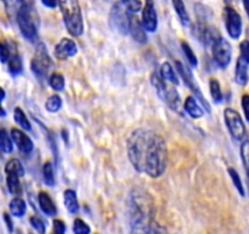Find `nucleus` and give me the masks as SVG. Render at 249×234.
Returning a JSON list of instances; mask_svg holds the SVG:
<instances>
[{
	"label": "nucleus",
	"mask_w": 249,
	"mask_h": 234,
	"mask_svg": "<svg viewBox=\"0 0 249 234\" xmlns=\"http://www.w3.org/2000/svg\"><path fill=\"white\" fill-rule=\"evenodd\" d=\"M128 157L138 172L158 178L165 172L168 162L167 143L156 132L139 128L131 132L126 141Z\"/></svg>",
	"instance_id": "f257e3e1"
},
{
	"label": "nucleus",
	"mask_w": 249,
	"mask_h": 234,
	"mask_svg": "<svg viewBox=\"0 0 249 234\" xmlns=\"http://www.w3.org/2000/svg\"><path fill=\"white\" fill-rule=\"evenodd\" d=\"M128 218L133 232L156 233V232L163 231L155 222L153 202L150 195L142 190L134 189L130 193L128 205Z\"/></svg>",
	"instance_id": "f03ea898"
},
{
	"label": "nucleus",
	"mask_w": 249,
	"mask_h": 234,
	"mask_svg": "<svg viewBox=\"0 0 249 234\" xmlns=\"http://www.w3.org/2000/svg\"><path fill=\"white\" fill-rule=\"evenodd\" d=\"M142 9L140 0H118L109 12V26L118 33L129 34L130 21L135 14Z\"/></svg>",
	"instance_id": "7ed1b4c3"
},
{
	"label": "nucleus",
	"mask_w": 249,
	"mask_h": 234,
	"mask_svg": "<svg viewBox=\"0 0 249 234\" xmlns=\"http://www.w3.org/2000/svg\"><path fill=\"white\" fill-rule=\"evenodd\" d=\"M17 24L22 36L31 43L38 39L39 16L36 11L32 0L23 2L17 10Z\"/></svg>",
	"instance_id": "20e7f679"
},
{
	"label": "nucleus",
	"mask_w": 249,
	"mask_h": 234,
	"mask_svg": "<svg viewBox=\"0 0 249 234\" xmlns=\"http://www.w3.org/2000/svg\"><path fill=\"white\" fill-rule=\"evenodd\" d=\"M63 22L68 33L73 37H80L84 32L82 10L78 0H57Z\"/></svg>",
	"instance_id": "39448f33"
},
{
	"label": "nucleus",
	"mask_w": 249,
	"mask_h": 234,
	"mask_svg": "<svg viewBox=\"0 0 249 234\" xmlns=\"http://www.w3.org/2000/svg\"><path fill=\"white\" fill-rule=\"evenodd\" d=\"M51 67H53V61H51L50 56H49L48 50H46L45 45L43 43H39L36 45L33 58H32V72L39 79H44V78H46Z\"/></svg>",
	"instance_id": "423d86ee"
},
{
	"label": "nucleus",
	"mask_w": 249,
	"mask_h": 234,
	"mask_svg": "<svg viewBox=\"0 0 249 234\" xmlns=\"http://www.w3.org/2000/svg\"><path fill=\"white\" fill-rule=\"evenodd\" d=\"M175 67H177L179 76L182 78V80H184L185 85H186V87L189 88L191 92H194V95L199 100V101H201V104L203 105V107L206 109V111L211 114V111H212L211 104L207 101V99L204 98L203 93H202L201 89H199L198 84H197V82L195 80L194 76H192L191 70H190V68H187L186 66H185L182 62H180V61H175Z\"/></svg>",
	"instance_id": "0eeeda50"
},
{
	"label": "nucleus",
	"mask_w": 249,
	"mask_h": 234,
	"mask_svg": "<svg viewBox=\"0 0 249 234\" xmlns=\"http://www.w3.org/2000/svg\"><path fill=\"white\" fill-rule=\"evenodd\" d=\"M212 55L213 60L220 68H226L232 58L231 44L224 37H218L212 44Z\"/></svg>",
	"instance_id": "6e6552de"
},
{
	"label": "nucleus",
	"mask_w": 249,
	"mask_h": 234,
	"mask_svg": "<svg viewBox=\"0 0 249 234\" xmlns=\"http://www.w3.org/2000/svg\"><path fill=\"white\" fill-rule=\"evenodd\" d=\"M224 119H225L226 127H228L231 136L236 140H243L247 131H246V126L241 115L236 110L226 107L224 111Z\"/></svg>",
	"instance_id": "1a4fd4ad"
},
{
	"label": "nucleus",
	"mask_w": 249,
	"mask_h": 234,
	"mask_svg": "<svg viewBox=\"0 0 249 234\" xmlns=\"http://www.w3.org/2000/svg\"><path fill=\"white\" fill-rule=\"evenodd\" d=\"M226 31L232 39H238L242 34V19L233 7L226 6L223 11Z\"/></svg>",
	"instance_id": "9d476101"
},
{
	"label": "nucleus",
	"mask_w": 249,
	"mask_h": 234,
	"mask_svg": "<svg viewBox=\"0 0 249 234\" xmlns=\"http://www.w3.org/2000/svg\"><path fill=\"white\" fill-rule=\"evenodd\" d=\"M141 22H142L143 28L146 32H153L157 31L158 28V16L157 11H156V6L153 0H146L145 6L142 7V17H141Z\"/></svg>",
	"instance_id": "9b49d317"
},
{
	"label": "nucleus",
	"mask_w": 249,
	"mask_h": 234,
	"mask_svg": "<svg viewBox=\"0 0 249 234\" xmlns=\"http://www.w3.org/2000/svg\"><path fill=\"white\" fill-rule=\"evenodd\" d=\"M192 34H194L201 43L207 44V45H208V44L212 45L213 41L215 40L218 37H220L218 32L215 31V28H212V27L207 26L206 23H201V22H198V23H196L192 27Z\"/></svg>",
	"instance_id": "f8f14e48"
},
{
	"label": "nucleus",
	"mask_w": 249,
	"mask_h": 234,
	"mask_svg": "<svg viewBox=\"0 0 249 234\" xmlns=\"http://www.w3.org/2000/svg\"><path fill=\"white\" fill-rule=\"evenodd\" d=\"M78 46L74 40L70 38H62L55 46V56L58 60H67L68 58L77 55Z\"/></svg>",
	"instance_id": "ddd939ff"
},
{
	"label": "nucleus",
	"mask_w": 249,
	"mask_h": 234,
	"mask_svg": "<svg viewBox=\"0 0 249 234\" xmlns=\"http://www.w3.org/2000/svg\"><path fill=\"white\" fill-rule=\"evenodd\" d=\"M11 138L14 140V143L16 144V146L18 148V150L21 151L22 154L24 155H28L33 151L34 144L32 141V139L24 133L23 131L17 128H12L11 129Z\"/></svg>",
	"instance_id": "4468645a"
},
{
	"label": "nucleus",
	"mask_w": 249,
	"mask_h": 234,
	"mask_svg": "<svg viewBox=\"0 0 249 234\" xmlns=\"http://www.w3.org/2000/svg\"><path fill=\"white\" fill-rule=\"evenodd\" d=\"M129 34L133 37L134 40L138 43H146L147 41V34H146V29L143 28L142 22L134 15L133 19L130 21V26H129Z\"/></svg>",
	"instance_id": "2eb2a0df"
},
{
	"label": "nucleus",
	"mask_w": 249,
	"mask_h": 234,
	"mask_svg": "<svg viewBox=\"0 0 249 234\" xmlns=\"http://www.w3.org/2000/svg\"><path fill=\"white\" fill-rule=\"evenodd\" d=\"M38 202L40 210L49 217H53L57 214V207H56L55 202L51 199L50 195L45 192H40L38 194Z\"/></svg>",
	"instance_id": "dca6fc26"
},
{
	"label": "nucleus",
	"mask_w": 249,
	"mask_h": 234,
	"mask_svg": "<svg viewBox=\"0 0 249 234\" xmlns=\"http://www.w3.org/2000/svg\"><path fill=\"white\" fill-rule=\"evenodd\" d=\"M248 65L249 63L242 56L238 58L235 71V82L238 85H246L248 83Z\"/></svg>",
	"instance_id": "f3484780"
},
{
	"label": "nucleus",
	"mask_w": 249,
	"mask_h": 234,
	"mask_svg": "<svg viewBox=\"0 0 249 234\" xmlns=\"http://www.w3.org/2000/svg\"><path fill=\"white\" fill-rule=\"evenodd\" d=\"M184 110L192 117V118H201L203 116V109L197 101L196 97L186 98L184 104Z\"/></svg>",
	"instance_id": "a211bd4d"
},
{
	"label": "nucleus",
	"mask_w": 249,
	"mask_h": 234,
	"mask_svg": "<svg viewBox=\"0 0 249 234\" xmlns=\"http://www.w3.org/2000/svg\"><path fill=\"white\" fill-rule=\"evenodd\" d=\"M63 200H65V206L68 212L72 214H77L79 211V204H78L77 194L73 189H67L63 193Z\"/></svg>",
	"instance_id": "6ab92c4d"
},
{
	"label": "nucleus",
	"mask_w": 249,
	"mask_h": 234,
	"mask_svg": "<svg viewBox=\"0 0 249 234\" xmlns=\"http://www.w3.org/2000/svg\"><path fill=\"white\" fill-rule=\"evenodd\" d=\"M7 70H9L10 75L16 77V76L21 75L22 71H23V63H22L21 58L17 53H14L11 55V58L7 61Z\"/></svg>",
	"instance_id": "aec40b11"
},
{
	"label": "nucleus",
	"mask_w": 249,
	"mask_h": 234,
	"mask_svg": "<svg viewBox=\"0 0 249 234\" xmlns=\"http://www.w3.org/2000/svg\"><path fill=\"white\" fill-rule=\"evenodd\" d=\"M6 185L9 192L12 195H21L22 194V187L19 183V176L15 175V173H6Z\"/></svg>",
	"instance_id": "412c9836"
},
{
	"label": "nucleus",
	"mask_w": 249,
	"mask_h": 234,
	"mask_svg": "<svg viewBox=\"0 0 249 234\" xmlns=\"http://www.w3.org/2000/svg\"><path fill=\"white\" fill-rule=\"evenodd\" d=\"M160 75L162 76V78L165 80V82L173 83V84H175V85L179 84V79H178L177 75H175L174 68L172 67V65H170L169 62L162 63V66H160Z\"/></svg>",
	"instance_id": "4be33fe9"
},
{
	"label": "nucleus",
	"mask_w": 249,
	"mask_h": 234,
	"mask_svg": "<svg viewBox=\"0 0 249 234\" xmlns=\"http://www.w3.org/2000/svg\"><path fill=\"white\" fill-rule=\"evenodd\" d=\"M10 212H11L12 216L15 217H22L24 214H26L27 210V205L24 202L23 199L21 197H15L10 201Z\"/></svg>",
	"instance_id": "5701e85b"
},
{
	"label": "nucleus",
	"mask_w": 249,
	"mask_h": 234,
	"mask_svg": "<svg viewBox=\"0 0 249 234\" xmlns=\"http://www.w3.org/2000/svg\"><path fill=\"white\" fill-rule=\"evenodd\" d=\"M173 2V6H174L175 12L178 14L179 16L180 21L184 26H187L190 23V16H189V12H187L186 6L184 4V0H172Z\"/></svg>",
	"instance_id": "b1692460"
},
{
	"label": "nucleus",
	"mask_w": 249,
	"mask_h": 234,
	"mask_svg": "<svg viewBox=\"0 0 249 234\" xmlns=\"http://www.w3.org/2000/svg\"><path fill=\"white\" fill-rule=\"evenodd\" d=\"M209 92H211L212 99L215 104H220L223 101V92H221L220 83L215 78H212L209 80Z\"/></svg>",
	"instance_id": "393cba45"
},
{
	"label": "nucleus",
	"mask_w": 249,
	"mask_h": 234,
	"mask_svg": "<svg viewBox=\"0 0 249 234\" xmlns=\"http://www.w3.org/2000/svg\"><path fill=\"white\" fill-rule=\"evenodd\" d=\"M12 149H14V145H12V138L11 136H9L5 129H0V151L4 154H10L12 153Z\"/></svg>",
	"instance_id": "a878e982"
},
{
	"label": "nucleus",
	"mask_w": 249,
	"mask_h": 234,
	"mask_svg": "<svg viewBox=\"0 0 249 234\" xmlns=\"http://www.w3.org/2000/svg\"><path fill=\"white\" fill-rule=\"evenodd\" d=\"M5 173H15V175L19 176V177H23L24 176V168L22 166L21 161L17 160V158H12L5 166Z\"/></svg>",
	"instance_id": "bb28decb"
},
{
	"label": "nucleus",
	"mask_w": 249,
	"mask_h": 234,
	"mask_svg": "<svg viewBox=\"0 0 249 234\" xmlns=\"http://www.w3.org/2000/svg\"><path fill=\"white\" fill-rule=\"evenodd\" d=\"M49 84L56 92H62L65 89V77L61 73L53 72L49 77Z\"/></svg>",
	"instance_id": "cd10ccee"
},
{
	"label": "nucleus",
	"mask_w": 249,
	"mask_h": 234,
	"mask_svg": "<svg viewBox=\"0 0 249 234\" xmlns=\"http://www.w3.org/2000/svg\"><path fill=\"white\" fill-rule=\"evenodd\" d=\"M14 117H15V122H16L19 127H22V128L26 129V131H31L32 129L31 122L28 121V117H27L26 114L22 111V109L16 107L14 112Z\"/></svg>",
	"instance_id": "c85d7f7f"
},
{
	"label": "nucleus",
	"mask_w": 249,
	"mask_h": 234,
	"mask_svg": "<svg viewBox=\"0 0 249 234\" xmlns=\"http://www.w3.org/2000/svg\"><path fill=\"white\" fill-rule=\"evenodd\" d=\"M228 172H229V175H230V178H231V179H232L233 185H235V187H236L237 192L240 193L241 196H246L245 187H243L242 179H241V177H240V175H238L237 171H236L235 168H232V167H229L228 168Z\"/></svg>",
	"instance_id": "c756f323"
},
{
	"label": "nucleus",
	"mask_w": 249,
	"mask_h": 234,
	"mask_svg": "<svg viewBox=\"0 0 249 234\" xmlns=\"http://www.w3.org/2000/svg\"><path fill=\"white\" fill-rule=\"evenodd\" d=\"M61 107H62V99L58 95H51L50 98H48L45 102V109L49 112L55 114V112L60 111Z\"/></svg>",
	"instance_id": "7c9ffc66"
},
{
	"label": "nucleus",
	"mask_w": 249,
	"mask_h": 234,
	"mask_svg": "<svg viewBox=\"0 0 249 234\" xmlns=\"http://www.w3.org/2000/svg\"><path fill=\"white\" fill-rule=\"evenodd\" d=\"M43 176H44V182L49 187H53L55 185V175H53V166L50 161L44 165L43 168Z\"/></svg>",
	"instance_id": "2f4dec72"
},
{
	"label": "nucleus",
	"mask_w": 249,
	"mask_h": 234,
	"mask_svg": "<svg viewBox=\"0 0 249 234\" xmlns=\"http://www.w3.org/2000/svg\"><path fill=\"white\" fill-rule=\"evenodd\" d=\"M181 48H182V51H184L185 56H186L187 61L190 62V65H191L192 67H197V65H198V60H197L196 54L194 53V50H192L191 46L189 45V43H187V41H181Z\"/></svg>",
	"instance_id": "473e14b6"
},
{
	"label": "nucleus",
	"mask_w": 249,
	"mask_h": 234,
	"mask_svg": "<svg viewBox=\"0 0 249 234\" xmlns=\"http://www.w3.org/2000/svg\"><path fill=\"white\" fill-rule=\"evenodd\" d=\"M241 158L249 180V140H245L241 145Z\"/></svg>",
	"instance_id": "72a5a7b5"
},
{
	"label": "nucleus",
	"mask_w": 249,
	"mask_h": 234,
	"mask_svg": "<svg viewBox=\"0 0 249 234\" xmlns=\"http://www.w3.org/2000/svg\"><path fill=\"white\" fill-rule=\"evenodd\" d=\"M73 232L75 234H89L91 232V228L82 218H75L74 223H73Z\"/></svg>",
	"instance_id": "f704fd0d"
},
{
	"label": "nucleus",
	"mask_w": 249,
	"mask_h": 234,
	"mask_svg": "<svg viewBox=\"0 0 249 234\" xmlns=\"http://www.w3.org/2000/svg\"><path fill=\"white\" fill-rule=\"evenodd\" d=\"M12 54L14 53H11V48L9 46V44L5 41H0V62H7Z\"/></svg>",
	"instance_id": "c9c22d12"
},
{
	"label": "nucleus",
	"mask_w": 249,
	"mask_h": 234,
	"mask_svg": "<svg viewBox=\"0 0 249 234\" xmlns=\"http://www.w3.org/2000/svg\"><path fill=\"white\" fill-rule=\"evenodd\" d=\"M29 222H31V224H32V227H33L34 229H36V232H38V233H40V234H44L45 233V224H44V222L41 221L40 218H39V217H36V216H33V217H31V218H29Z\"/></svg>",
	"instance_id": "e433bc0d"
},
{
	"label": "nucleus",
	"mask_w": 249,
	"mask_h": 234,
	"mask_svg": "<svg viewBox=\"0 0 249 234\" xmlns=\"http://www.w3.org/2000/svg\"><path fill=\"white\" fill-rule=\"evenodd\" d=\"M240 50L241 56L249 63V40H243L240 44Z\"/></svg>",
	"instance_id": "4c0bfd02"
},
{
	"label": "nucleus",
	"mask_w": 249,
	"mask_h": 234,
	"mask_svg": "<svg viewBox=\"0 0 249 234\" xmlns=\"http://www.w3.org/2000/svg\"><path fill=\"white\" fill-rule=\"evenodd\" d=\"M53 233L56 234H63L66 232V224L61 219H55L53 221Z\"/></svg>",
	"instance_id": "58836bf2"
},
{
	"label": "nucleus",
	"mask_w": 249,
	"mask_h": 234,
	"mask_svg": "<svg viewBox=\"0 0 249 234\" xmlns=\"http://www.w3.org/2000/svg\"><path fill=\"white\" fill-rule=\"evenodd\" d=\"M241 105H242L243 112H245L246 119L249 122V94H245L241 99Z\"/></svg>",
	"instance_id": "ea45409f"
},
{
	"label": "nucleus",
	"mask_w": 249,
	"mask_h": 234,
	"mask_svg": "<svg viewBox=\"0 0 249 234\" xmlns=\"http://www.w3.org/2000/svg\"><path fill=\"white\" fill-rule=\"evenodd\" d=\"M2 1L5 2V5H6L7 9H11V7L17 6V10H18V7L21 6L23 2L29 1V0H2Z\"/></svg>",
	"instance_id": "a19ab883"
},
{
	"label": "nucleus",
	"mask_w": 249,
	"mask_h": 234,
	"mask_svg": "<svg viewBox=\"0 0 249 234\" xmlns=\"http://www.w3.org/2000/svg\"><path fill=\"white\" fill-rule=\"evenodd\" d=\"M44 6L50 7V9H55L57 6V0H41Z\"/></svg>",
	"instance_id": "79ce46f5"
},
{
	"label": "nucleus",
	"mask_w": 249,
	"mask_h": 234,
	"mask_svg": "<svg viewBox=\"0 0 249 234\" xmlns=\"http://www.w3.org/2000/svg\"><path fill=\"white\" fill-rule=\"evenodd\" d=\"M4 219H5V222H6L7 228H9V231L12 232V221H11V218H10L9 214H4Z\"/></svg>",
	"instance_id": "37998d69"
},
{
	"label": "nucleus",
	"mask_w": 249,
	"mask_h": 234,
	"mask_svg": "<svg viewBox=\"0 0 249 234\" xmlns=\"http://www.w3.org/2000/svg\"><path fill=\"white\" fill-rule=\"evenodd\" d=\"M5 97H6V93H5V90L0 87V102L5 99Z\"/></svg>",
	"instance_id": "c03bdc74"
},
{
	"label": "nucleus",
	"mask_w": 249,
	"mask_h": 234,
	"mask_svg": "<svg viewBox=\"0 0 249 234\" xmlns=\"http://www.w3.org/2000/svg\"><path fill=\"white\" fill-rule=\"evenodd\" d=\"M243 5H245L246 12H247V15L249 17V0H243Z\"/></svg>",
	"instance_id": "a18cd8bd"
},
{
	"label": "nucleus",
	"mask_w": 249,
	"mask_h": 234,
	"mask_svg": "<svg viewBox=\"0 0 249 234\" xmlns=\"http://www.w3.org/2000/svg\"><path fill=\"white\" fill-rule=\"evenodd\" d=\"M62 133H63V140H65V143H67V141H68V133L66 134V129H63Z\"/></svg>",
	"instance_id": "49530a36"
},
{
	"label": "nucleus",
	"mask_w": 249,
	"mask_h": 234,
	"mask_svg": "<svg viewBox=\"0 0 249 234\" xmlns=\"http://www.w3.org/2000/svg\"><path fill=\"white\" fill-rule=\"evenodd\" d=\"M0 116H1V117H5V116H6V112H5V110L2 109L1 106H0Z\"/></svg>",
	"instance_id": "de8ad7c7"
}]
</instances>
